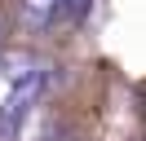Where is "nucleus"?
Returning a JSON list of instances; mask_svg holds the SVG:
<instances>
[{"label": "nucleus", "instance_id": "obj_1", "mask_svg": "<svg viewBox=\"0 0 146 141\" xmlns=\"http://www.w3.org/2000/svg\"><path fill=\"white\" fill-rule=\"evenodd\" d=\"M49 84V66L31 53H5L0 57V115L22 101H40Z\"/></svg>", "mask_w": 146, "mask_h": 141}, {"label": "nucleus", "instance_id": "obj_2", "mask_svg": "<svg viewBox=\"0 0 146 141\" xmlns=\"http://www.w3.org/2000/svg\"><path fill=\"white\" fill-rule=\"evenodd\" d=\"M53 137V115L44 101H22L0 115V141H49Z\"/></svg>", "mask_w": 146, "mask_h": 141}, {"label": "nucleus", "instance_id": "obj_3", "mask_svg": "<svg viewBox=\"0 0 146 141\" xmlns=\"http://www.w3.org/2000/svg\"><path fill=\"white\" fill-rule=\"evenodd\" d=\"M62 13V0H22V22L27 26H49Z\"/></svg>", "mask_w": 146, "mask_h": 141}]
</instances>
